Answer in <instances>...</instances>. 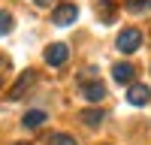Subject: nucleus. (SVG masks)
<instances>
[{
    "label": "nucleus",
    "mask_w": 151,
    "mask_h": 145,
    "mask_svg": "<svg viewBox=\"0 0 151 145\" xmlns=\"http://www.w3.org/2000/svg\"><path fill=\"white\" fill-rule=\"evenodd\" d=\"M97 12H103V21H112L115 18V0H100Z\"/></svg>",
    "instance_id": "9d476101"
},
{
    "label": "nucleus",
    "mask_w": 151,
    "mask_h": 145,
    "mask_svg": "<svg viewBox=\"0 0 151 145\" xmlns=\"http://www.w3.org/2000/svg\"><path fill=\"white\" fill-rule=\"evenodd\" d=\"M112 76H115V82H121V85H133L136 67L133 64H115V67H112Z\"/></svg>",
    "instance_id": "423d86ee"
},
{
    "label": "nucleus",
    "mask_w": 151,
    "mask_h": 145,
    "mask_svg": "<svg viewBox=\"0 0 151 145\" xmlns=\"http://www.w3.org/2000/svg\"><path fill=\"white\" fill-rule=\"evenodd\" d=\"M45 121H48V115L42 112V109H33V112H27V115L21 118V124L27 127V130H36V127H42Z\"/></svg>",
    "instance_id": "6e6552de"
},
{
    "label": "nucleus",
    "mask_w": 151,
    "mask_h": 145,
    "mask_svg": "<svg viewBox=\"0 0 151 145\" xmlns=\"http://www.w3.org/2000/svg\"><path fill=\"white\" fill-rule=\"evenodd\" d=\"M48 145H76V139L70 136V133H52Z\"/></svg>",
    "instance_id": "9b49d317"
},
{
    "label": "nucleus",
    "mask_w": 151,
    "mask_h": 145,
    "mask_svg": "<svg viewBox=\"0 0 151 145\" xmlns=\"http://www.w3.org/2000/svg\"><path fill=\"white\" fill-rule=\"evenodd\" d=\"M79 121L85 127H100L103 124V112L100 109H85V112H79Z\"/></svg>",
    "instance_id": "1a4fd4ad"
},
{
    "label": "nucleus",
    "mask_w": 151,
    "mask_h": 145,
    "mask_svg": "<svg viewBox=\"0 0 151 145\" xmlns=\"http://www.w3.org/2000/svg\"><path fill=\"white\" fill-rule=\"evenodd\" d=\"M18 145H27V142H18Z\"/></svg>",
    "instance_id": "dca6fc26"
},
{
    "label": "nucleus",
    "mask_w": 151,
    "mask_h": 145,
    "mask_svg": "<svg viewBox=\"0 0 151 145\" xmlns=\"http://www.w3.org/2000/svg\"><path fill=\"white\" fill-rule=\"evenodd\" d=\"M139 45H142V30H136V27H124V30L118 33V48H121L124 55L136 52Z\"/></svg>",
    "instance_id": "f257e3e1"
},
{
    "label": "nucleus",
    "mask_w": 151,
    "mask_h": 145,
    "mask_svg": "<svg viewBox=\"0 0 151 145\" xmlns=\"http://www.w3.org/2000/svg\"><path fill=\"white\" fill-rule=\"evenodd\" d=\"M76 18H79V6H76V3H60L52 12V21L58 24V27H67V24H73Z\"/></svg>",
    "instance_id": "f03ea898"
},
{
    "label": "nucleus",
    "mask_w": 151,
    "mask_h": 145,
    "mask_svg": "<svg viewBox=\"0 0 151 145\" xmlns=\"http://www.w3.org/2000/svg\"><path fill=\"white\" fill-rule=\"evenodd\" d=\"M33 79H36V72H33V70L21 72V76H18V82L9 88V100H21V94H24V91H27L30 85H33Z\"/></svg>",
    "instance_id": "20e7f679"
},
{
    "label": "nucleus",
    "mask_w": 151,
    "mask_h": 145,
    "mask_svg": "<svg viewBox=\"0 0 151 145\" xmlns=\"http://www.w3.org/2000/svg\"><path fill=\"white\" fill-rule=\"evenodd\" d=\"M82 97H85L88 103H100L106 97V88L100 82H88V85H82Z\"/></svg>",
    "instance_id": "0eeeda50"
},
{
    "label": "nucleus",
    "mask_w": 151,
    "mask_h": 145,
    "mask_svg": "<svg viewBox=\"0 0 151 145\" xmlns=\"http://www.w3.org/2000/svg\"><path fill=\"white\" fill-rule=\"evenodd\" d=\"M12 30V15H9V12H3V9H0V36H6Z\"/></svg>",
    "instance_id": "f8f14e48"
},
{
    "label": "nucleus",
    "mask_w": 151,
    "mask_h": 145,
    "mask_svg": "<svg viewBox=\"0 0 151 145\" xmlns=\"http://www.w3.org/2000/svg\"><path fill=\"white\" fill-rule=\"evenodd\" d=\"M6 70H9V60L0 57V82H3V72H6Z\"/></svg>",
    "instance_id": "4468645a"
},
{
    "label": "nucleus",
    "mask_w": 151,
    "mask_h": 145,
    "mask_svg": "<svg viewBox=\"0 0 151 145\" xmlns=\"http://www.w3.org/2000/svg\"><path fill=\"white\" fill-rule=\"evenodd\" d=\"M33 3H36V6H52L55 0H33Z\"/></svg>",
    "instance_id": "2eb2a0df"
},
{
    "label": "nucleus",
    "mask_w": 151,
    "mask_h": 145,
    "mask_svg": "<svg viewBox=\"0 0 151 145\" xmlns=\"http://www.w3.org/2000/svg\"><path fill=\"white\" fill-rule=\"evenodd\" d=\"M67 57H70V48H67L64 42H55V45L45 48V64H48V67H64Z\"/></svg>",
    "instance_id": "7ed1b4c3"
},
{
    "label": "nucleus",
    "mask_w": 151,
    "mask_h": 145,
    "mask_svg": "<svg viewBox=\"0 0 151 145\" xmlns=\"http://www.w3.org/2000/svg\"><path fill=\"white\" fill-rule=\"evenodd\" d=\"M151 6V0H127V9L130 12H145Z\"/></svg>",
    "instance_id": "ddd939ff"
},
{
    "label": "nucleus",
    "mask_w": 151,
    "mask_h": 145,
    "mask_svg": "<svg viewBox=\"0 0 151 145\" xmlns=\"http://www.w3.org/2000/svg\"><path fill=\"white\" fill-rule=\"evenodd\" d=\"M127 100H130L133 106H145V103L151 100V88H148V85H130Z\"/></svg>",
    "instance_id": "39448f33"
}]
</instances>
